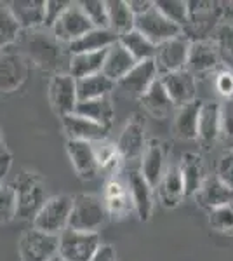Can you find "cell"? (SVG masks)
<instances>
[{"instance_id": "6da1fadb", "label": "cell", "mask_w": 233, "mask_h": 261, "mask_svg": "<svg viewBox=\"0 0 233 261\" xmlns=\"http://www.w3.org/2000/svg\"><path fill=\"white\" fill-rule=\"evenodd\" d=\"M16 44L30 65H35L37 68L50 71V73H66L61 71L63 63L68 66L70 58L66 60V50L61 47V44L54 39L53 33L45 28H37V30L21 32L19 39Z\"/></svg>"}, {"instance_id": "7a4b0ae2", "label": "cell", "mask_w": 233, "mask_h": 261, "mask_svg": "<svg viewBox=\"0 0 233 261\" xmlns=\"http://www.w3.org/2000/svg\"><path fill=\"white\" fill-rule=\"evenodd\" d=\"M16 195V218L32 220L47 200V190L40 174L32 171H21L14 183H11Z\"/></svg>"}, {"instance_id": "3957f363", "label": "cell", "mask_w": 233, "mask_h": 261, "mask_svg": "<svg viewBox=\"0 0 233 261\" xmlns=\"http://www.w3.org/2000/svg\"><path fill=\"white\" fill-rule=\"evenodd\" d=\"M107 218L108 216L101 197L92 195V193H77L71 197L68 228L97 233V230L105 225Z\"/></svg>"}, {"instance_id": "277c9868", "label": "cell", "mask_w": 233, "mask_h": 261, "mask_svg": "<svg viewBox=\"0 0 233 261\" xmlns=\"http://www.w3.org/2000/svg\"><path fill=\"white\" fill-rule=\"evenodd\" d=\"M99 247V233L71 230L66 226L58 235V258L63 261H91Z\"/></svg>"}, {"instance_id": "5b68a950", "label": "cell", "mask_w": 233, "mask_h": 261, "mask_svg": "<svg viewBox=\"0 0 233 261\" xmlns=\"http://www.w3.org/2000/svg\"><path fill=\"white\" fill-rule=\"evenodd\" d=\"M71 211V195H53L47 197L40 211L33 218V228L49 235H59L68 226Z\"/></svg>"}, {"instance_id": "8992f818", "label": "cell", "mask_w": 233, "mask_h": 261, "mask_svg": "<svg viewBox=\"0 0 233 261\" xmlns=\"http://www.w3.org/2000/svg\"><path fill=\"white\" fill-rule=\"evenodd\" d=\"M30 75V63L14 45L0 49V94L18 91Z\"/></svg>"}, {"instance_id": "52a82bcc", "label": "cell", "mask_w": 233, "mask_h": 261, "mask_svg": "<svg viewBox=\"0 0 233 261\" xmlns=\"http://www.w3.org/2000/svg\"><path fill=\"white\" fill-rule=\"evenodd\" d=\"M134 30L145 35L155 45L183 35V28L169 21L155 6H151L146 12L134 18Z\"/></svg>"}, {"instance_id": "ba28073f", "label": "cell", "mask_w": 233, "mask_h": 261, "mask_svg": "<svg viewBox=\"0 0 233 261\" xmlns=\"http://www.w3.org/2000/svg\"><path fill=\"white\" fill-rule=\"evenodd\" d=\"M91 21L84 14L79 2H70V6L63 11V14L56 19V23L50 27V33L59 44L70 45L71 42L79 40L82 35L92 30Z\"/></svg>"}, {"instance_id": "9c48e42d", "label": "cell", "mask_w": 233, "mask_h": 261, "mask_svg": "<svg viewBox=\"0 0 233 261\" xmlns=\"http://www.w3.org/2000/svg\"><path fill=\"white\" fill-rule=\"evenodd\" d=\"M21 261H50L58 256V235H49L37 228L21 233L18 242Z\"/></svg>"}, {"instance_id": "30bf717a", "label": "cell", "mask_w": 233, "mask_h": 261, "mask_svg": "<svg viewBox=\"0 0 233 261\" xmlns=\"http://www.w3.org/2000/svg\"><path fill=\"white\" fill-rule=\"evenodd\" d=\"M190 45H192V40L185 35L165 40L157 45L153 63L157 66V71H159V77L186 68Z\"/></svg>"}, {"instance_id": "8fae6325", "label": "cell", "mask_w": 233, "mask_h": 261, "mask_svg": "<svg viewBox=\"0 0 233 261\" xmlns=\"http://www.w3.org/2000/svg\"><path fill=\"white\" fill-rule=\"evenodd\" d=\"M49 103L53 110L59 117L73 113L77 107V86H75V79L68 73H58L50 77L49 82Z\"/></svg>"}, {"instance_id": "7c38bea8", "label": "cell", "mask_w": 233, "mask_h": 261, "mask_svg": "<svg viewBox=\"0 0 233 261\" xmlns=\"http://www.w3.org/2000/svg\"><path fill=\"white\" fill-rule=\"evenodd\" d=\"M159 79L174 107H185L197 99V81L186 68L162 75Z\"/></svg>"}, {"instance_id": "4fadbf2b", "label": "cell", "mask_w": 233, "mask_h": 261, "mask_svg": "<svg viewBox=\"0 0 233 261\" xmlns=\"http://www.w3.org/2000/svg\"><path fill=\"white\" fill-rule=\"evenodd\" d=\"M59 119H61L63 129H65L68 140L86 141V143L107 141L110 129L96 124V122L84 119V117L77 115V113H68V115H63Z\"/></svg>"}, {"instance_id": "5bb4252c", "label": "cell", "mask_w": 233, "mask_h": 261, "mask_svg": "<svg viewBox=\"0 0 233 261\" xmlns=\"http://www.w3.org/2000/svg\"><path fill=\"white\" fill-rule=\"evenodd\" d=\"M66 153H68L71 166H73V169L80 179L91 181L99 174L96 162V151L92 143L68 140L66 141Z\"/></svg>"}, {"instance_id": "9a60e30c", "label": "cell", "mask_w": 233, "mask_h": 261, "mask_svg": "<svg viewBox=\"0 0 233 261\" xmlns=\"http://www.w3.org/2000/svg\"><path fill=\"white\" fill-rule=\"evenodd\" d=\"M115 146L124 162H133L141 159L146 141H145V127H143L141 120L138 117H133V120L127 122Z\"/></svg>"}, {"instance_id": "2e32d148", "label": "cell", "mask_w": 233, "mask_h": 261, "mask_svg": "<svg viewBox=\"0 0 233 261\" xmlns=\"http://www.w3.org/2000/svg\"><path fill=\"white\" fill-rule=\"evenodd\" d=\"M157 79H159V71H157L153 60H146L136 63L134 68L122 81H118L115 86L125 91L127 94L134 96V98H141Z\"/></svg>"}, {"instance_id": "e0dca14e", "label": "cell", "mask_w": 233, "mask_h": 261, "mask_svg": "<svg viewBox=\"0 0 233 261\" xmlns=\"http://www.w3.org/2000/svg\"><path fill=\"white\" fill-rule=\"evenodd\" d=\"M219 65V53L213 40L198 39L192 40L188 53V61H186V70L193 75H204L218 68Z\"/></svg>"}, {"instance_id": "ac0fdd59", "label": "cell", "mask_w": 233, "mask_h": 261, "mask_svg": "<svg viewBox=\"0 0 233 261\" xmlns=\"http://www.w3.org/2000/svg\"><path fill=\"white\" fill-rule=\"evenodd\" d=\"M101 200H103L107 216L113 220H124L134 211L129 190L115 178L108 179V183L105 185V193Z\"/></svg>"}, {"instance_id": "d6986e66", "label": "cell", "mask_w": 233, "mask_h": 261, "mask_svg": "<svg viewBox=\"0 0 233 261\" xmlns=\"http://www.w3.org/2000/svg\"><path fill=\"white\" fill-rule=\"evenodd\" d=\"M21 32L44 27L45 0H12L7 6Z\"/></svg>"}, {"instance_id": "ffe728a7", "label": "cell", "mask_w": 233, "mask_h": 261, "mask_svg": "<svg viewBox=\"0 0 233 261\" xmlns=\"http://www.w3.org/2000/svg\"><path fill=\"white\" fill-rule=\"evenodd\" d=\"M219 113H221V103L202 101L200 112H198L197 140L205 150H209L219 138Z\"/></svg>"}, {"instance_id": "44dd1931", "label": "cell", "mask_w": 233, "mask_h": 261, "mask_svg": "<svg viewBox=\"0 0 233 261\" xmlns=\"http://www.w3.org/2000/svg\"><path fill=\"white\" fill-rule=\"evenodd\" d=\"M129 195L139 221L146 223L153 213V188L146 183L139 171L129 172Z\"/></svg>"}, {"instance_id": "7402d4cb", "label": "cell", "mask_w": 233, "mask_h": 261, "mask_svg": "<svg viewBox=\"0 0 233 261\" xmlns=\"http://www.w3.org/2000/svg\"><path fill=\"white\" fill-rule=\"evenodd\" d=\"M160 204L167 209H174L185 199V185L177 164H169L164 171L162 179L157 185Z\"/></svg>"}, {"instance_id": "603a6c76", "label": "cell", "mask_w": 233, "mask_h": 261, "mask_svg": "<svg viewBox=\"0 0 233 261\" xmlns=\"http://www.w3.org/2000/svg\"><path fill=\"white\" fill-rule=\"evenodd\" d=\"M195 200L200 207L213 211L216 207L231 204L233 200V190L228 188L218 176H207L198 192L195 193Z\"/></svg>"}, {"instance_id": "cb8c5ba5", "label": "cell", "mask_w": 233, "mask_h": 261, "mask_svg": "<svg viewBox=\"0 0 233 261\" xmlns=\"http://www.w3.org/2000/svg\"><path fill=\"white\" fill-rule=\"evenodd\" d=\"M141 176L151 188H157L159 181L162 179L165 171V151L164 145L159 140H151L146 143L145 151L141 155Z\"/></svg>"}, {"instance_id": "d4e9b609", "label": "cell", "mask_w": 233, "mask_h": 261, "mask_svg": "<svg viewBox=\"0 0 233 261\" xmlns=\"http://www.w3.org/2000/svg\"><path fill=\"white\" fill-rule=\"evenodd\" d=\"M177 167H179L181 178H183L185 197H193L207 178L204 159L197 151H186Z\"/></svg>"}, {"instance_id": "484cf974", "label": "cell", "mask_w": 233, "mask_h": 261, "mask_svg": "<svg viewBox=\"0 0 233 261\" xmlns=\"http://www.w3.org/2000/svg\"><path fill=\"white\" fill-rule=\"evenodd\" d=\"M136 60L131 56L127 50L122 47L120 42H115L113 45H110L107 50V56H105V63L103 68H101V73L107 79H110L113 84H117L118 81L125 77L131 70L136 65Z\"/></svg>"}, {"instance_id": "4316f807", "label": "cell", "mask_w": 233, "mask_h": 261, "mask_svg": "<svg viewBox=\"0 0 233 261\" xmlns=\"http://www.w3.org/2000/svg\"><path fill=\"white\" fill-rule=\"evenodd\" d=\"M73 113L84 117V119L96 122V124L103 125V127H107V129L112 127L113 117H115L113 105L108 96L97 98V99H89V101H79Z\"/></svg>"}, {"instance_id": "83f0119b", "label": "cell", "mask_w": 233, "mask_h": 261, "mask_svg": "<svg viewBox=\"0 0 233 261\" xmlns=\"http://www.w3.org/2000/svg\"><path fill=\"white\" fill-rule=\"evenodd\" d=\"M118 42V37L110 28L101 30V28H92L86 35H82L79 40L71 42L68 45L70 54H82V53H97V50H105L110 45Z\"/></svg>"}, {"instance_id": "f1b7e54d", "label": "cell", "mask_w": 233, "mask_h": 261, "mask_svg": "<svg viewBox=\"0 0 233 261\" xmlns=\"http://www.w3.org/2000/svg\"><path fill=\"white\" fill-rule=\"evenodd\" d=\"M107 50H97V53H82V54H70L68 61V71L66 73L71 75L75 81L84 77H91V75L101 73L103 68L105 56Z\"/></svg>"}, {"instance_id": "f546056e", "label": "cell", "mask_w": 233, "mask_h": 261, "mask_svg": "<svg viewBox=\"0 0 233 261\" xmlns=\"http://www.w3.org/2000/svg\"><path fill=\"white\" fill-rule=\"evenodd\" d=\"M139 99H141V105L145 107V110L150 113V115H153L155 119H165V117L171 113L172 108H174V105H172L171 98H169L167 92H165L160 79H157L150 86V89H148Z\"/></svg>"}, {"instance_id": "4dcf8cb0", "label": "cell", "mask_w": 233, "mask_h": 261, "mask_svg": "<svg viewBox=\"0 0 233 261\" xmlns=\"http://www.w3.org/2000/svg\"><path fill=\"white\" fill-rule=\"evenodd\" d=\"M200 107L202 101L195 99L192 103L177 108V113L174 117V133L181 140H197V124Z\"/></svg>"}, {"instance_id": "1f68e13d", "label": "cell", "mask_w": 233, "mask_h": 261, "mask_svg": "<svg viewBox=\"0 0 233 261\" xmlns=\"http://www.w3.org/2000/svg\"><path fill=\"white\" fill-rule=\"evenodd\" d=\"M75 86H77L79 101L105 98V96H108L110 92L115 89V84L105 77L103 73H96V75H91V77L79 79V81H75Z\"/></svg>"}, {"instance_id": "d6a6232c", "label": "cell", "mask_w": 233, "mask_h": 261, "mask_svg": "<svg viewBox=\"0 0 233 261\" xmlns=\"http://www.w3.org/2000/svg\"><path fill=\"white\" fill-rule=\"evenodd\" d=\"M107 9L110 30L117 37H122L127 32L134 30V14L131 12L127 2H124V0H108Z\"/></svg>"}, {"instance_id": "836d02e7", "label": "cell", "mask_w": 233, "mask_h": 261, "mask_svg": "<svg viewBox=\"0 0 233 261\" xmlns=\"http://www.w3.org/2000/svg\"><path fill=\"white\" fill-rule=\"evenodd\" d=\"M118 42H120L122 47H124L138 63L153 60L157 45L151 44V42L148 40L145 35H141L138 30H131V32H127L125 35L118 37Z\"/></svg>"}, {"instance_id": "e575fe53", "label": "cell", "mask_w": 233, "mask_h": 261, "mask_svg": "<svg viewBox=\"0 0 233 261\" xmlns=\"http://www.w3.org/2000/svg\"><path fill=\"white\" fill-rule=\"evenodd\" d=\"M96 151V162H97V169L99 172L107 176L117 174L120 166L124 164L120 153L117 151L115 145H110L107 141H99V143H92Z\"/></svg>"}, {"instance_id": "d590c367", "label": "cell", "mask_w": 233, "mask_h": 261, "mask_svg": "<svg viewBox=\"0 0 233 261\" xmlns=\"http://www.w3.org/2000/svg\"><path fill=\"white\" fill-rule=\"evenodd\" d=\"M153 6L169 21H172L185 30V27L188 24V2L185 0H159V2H153Z\"/></svg>"}, {"instance_id": "8d00e7d4", "label": "cell", "mask_w": 233, "mask_h": 261, "mask_svg": "<svg viewBox=\"0 0 233 261\" xmlns=\"http://www.w3.org/2000/svg\"><path fill=\"white\" fill-rule=\"evenodd\" d=\"M21 35V28L12 18L7 7H0V49L16 45Z\"/></svg>"}, {"instance_id": "74e56055", "label": "cell", "mask_w": 233, "mask_h": 261, "mask_svg": "<svg viewBox=\"0 0 233 261\" xmlns=\"http://www.w3.org/2000/svg\"><path fill=\"white\" fill-rule=\"evenodd\" d=\"M82 7L84 14L87 16V19L91 21V24L94 28H101V30H107L110 28L108 23V9L107 2L105 0H84L79 2Z\"/></svg>"}, {"instance_id": "f35d334b", "label": "cell", "mask_w": 233, "mask_h": 261, "mask_svg": "<svg viewBox=\"0 0 233 261\" xmlns=\"http://www.w3.org/2000/svg\"><path fill=\"white\" fill-rule=\"evenodd\" d=\"M209 225L214 231L233 235V204H226L209 211Z\"/></svg>"}, {"instance_id": "ab89813d", "label": "cell", "mask_w": 233, "mask_h": 261, "mask_svg": "<svg viewBox=\"0 0 233 261\" xmlns=\"http://www.w3.org/2000/svg\"><path fill=\"white\" fill-rule=\"evenodd\" d=\"M214 45L218 53L228 60H233V21H223L214 30Z\"/></svg>"}, {"instance_id": "60d3db41", "label": "cell", "mask_w": 233, "mask_h": 261, "mask_svg": "<svg viewBox=\"0 0 233 261\" xmlns=\"http://www.w3.org/2000/svg\"><path fill=\"white\" fill-rule=\"evenodd\" d=\"M16 220V195L11 183L0 187V225H7Z\"/></svg>"}, {"instance_id": "b9f144b4", "label": "cell", "mask_w": 233, "mask_h": 261, "mask_svg": "<svg viewBox=\"0 0 233 261\" xmlns=\"http://www.w3.org/2000/svg\"><path fill=\"white\" fill-rule=\"evenodd\" d=\"M219 136L233 148V99H226L221 105L219 113Z\"/></svg>"}, {"instance_id": "7bdbcfd3", "label": "cell", "mask_w": 233, "mask_h": 261, "mask_svg": "<svg viewBox=\"0 0 233 261\" xmlns=\"http://www.w3.org/2000/svg\"><path fill=\"white\" fill-rule=\"evenodd\" d=\"M216 176H218L228 188L233 190V150L226 151V153H223L221 157H219Z\"/></svg>"}, {"instance_id": "ee69618b", "label": "cell", "mask_w": 233, "mask_h": 261, "mask_svg": "<svg viewBox=\"0 0 233 261\" xmlns=\"http://www.w3.org/2000/svg\"><path fill=\"white\" fill-rule=\"evenodd\" d=\"M70 6V2L65 0H45V14H44V27L45 30H50L56 19L63 14V11Z\"/></svg>"}, {"instance_id": "f6af8a7d", "label": "cell", "mask_w": 233, "mask_h": 261, "mask_svg": "<svg viewBox=\"0 0 233 261\" xmlns=\"http://www.w3.org/2000/svg\"><path fill=\"white\" fill-rule=\"evenodd\" d=\"M11 167H12V153L6 143L2 129H0V187L4 185V179L9 174Z\"/></svg>"}, {"instance_id": "bcb514c9", "label": "cell", "mask_w": 233, "mask_h": 261, "mask_svg": "<svg viewBox=\"0 0 233 261\" xmlns=\"http://www.w3.org/2000/svg\"><path fill=\"white\" fill-rule=\"evenodd\" d=\"M214 86L218 92L221 96H224L226 99H231L233 96V73L230 70H221L218 75H216Z\"/></svg>"}, {"instance_id": "7dc6e473", "label": "cell", "mask_w": 233, "mask_h": 261, "mask_svg": "<svg viewBox=\"0 0 233 261\" xmlns=\"http://www.w3.org/2000/svg\"><path fill=\"white\" fill-rule=\"evenodd\" d=\"M127 6H129L131 12L134 14V18H136V16L143 14V12H146L150 9V7L153 6V2H148V0H129Z\"/></svg>"}, {"instance_id": "c3c4849f", "label": "cell", "mask_w": 233, "mask_h": 261, "mask_svg": "<svg viewBox=\"0 0 233 261\" xmlns=\"http://www.w3.org/2000/svg\"><path fill=\"white\" fill-rule=\"evenodd\" d=\"M91 261H117L115 249L112 246H101Z\"/></svg>"}, {"instance_id": "681fc988", "label": "cell", "mask_w": 233, "mask_h": 261, "mask_svg": "<svg viewBox=\"0 0 233 261\" xmlns=\"http://www.w3.org/2000/svg\"><path fill=\"white\" fill-rule=\"evenodd\" d=\"M50 261H63L61 258H58V256H56V258H54V259H50Z\"/></svg>"}]
</instances>
